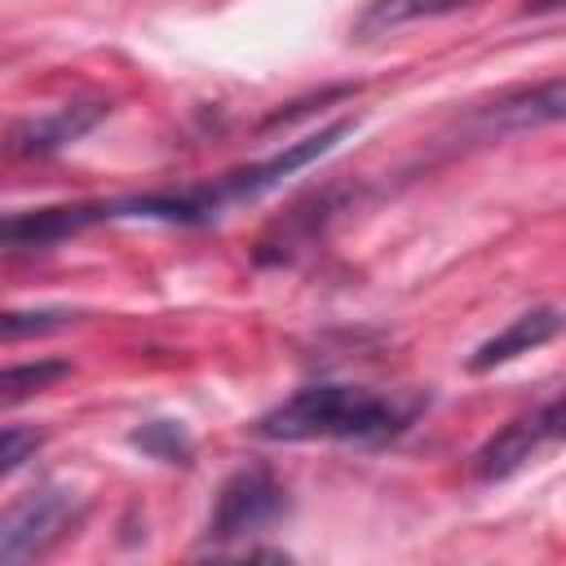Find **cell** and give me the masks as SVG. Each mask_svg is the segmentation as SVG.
<instances>
[{
    "label": "cell",
    "mask_w": 566,
    "mask_h": 566,
    "mask_svg": "<svg viewBox=\"0 0 566 566\" xmlns=\"http://www.w3.org/2000/svg\"><path fill=\"white\" fill-rule=\"evenodd\" d=\"M80 517V500L66 486H40L31 495H22L4 522H0V562L18 566L31 557H44Z\"/></svg>",
    "instance_id": "cell-5"
},
{
    "label": "cell",
    "mask_w": 566,
    "mask_h": 566,
    "mask_svg": "<svg viewBox=\"0 0 566 566\" xmlns=\"http://www.w3.org/2000/svg\"><path fill=\"white\" fill-rule=\"evenodd\" d=\"M553 9H566V0H526L522 13H553Z\"/></svg>",
    "instance_id": "cell-13"
},
{
    "label": "cell",
    "mask_w": 566,
    "mask_h": 566,
    "mask_svg": "<svg viewBox=\"0 0 566 566\" xmlns=\"http://www.w3.org/2000/svg\"><path fill=\"white\" fill-rule=\"evenodd\" d=\"M562 442H566V385L548 402H539V407L513 416L509 424H500L473 451V478L478 482H504L517 469H526L535 455H544L548 447H562Z\"/></svg>",
    "instance_id": "cell-3"
},
{
    "label": "cell",
    "mask_w": 566,
    "mask_h": 566,
    "mask_svg": "<svg viewBox=\"0 0 566 566\" xmlns=\"http://www.w3.org/2000/svg\"><path fill=\"white\" fill-rule=\"evenodd\" d=\"M473 4H482V0H367L358 9V18L349 22V35L354 40H380V35L402 31V27L447 18V13H460V9H473Z\"/></svg>",
    "instance_id": "cell-8"
},
{
    "label": "cell",
    "mask_w": 566,
    "mask_h": 566,
    "mask_svg": "<svg viewBox=\"0 0 566 566\" xmlns=\"http://www.w3.org/2000/svg\"><path fill=\"white\" fill-rule=\"evenodd\" d=\"M283 513H287V486L265 464H248V469H234L221 482L203 539L212 544V553H221L239 539H252V535L270 531L274 522H283Z\"/></svg>",
    "instance_id": "cell-2"
},
{
    "label": "cell",
    "mask_w": 566,
    "mask_h": 566,
    "mask_svg": "<svg viewBox=\"0 0 566 566\" xmlns=\"http://www.w3.org/2000/svg\"><path fill=\"white\" fill-rule=\"evenodd\" d=\"M35 447H40V433H35V429L4 424V433H0V473H4V478H9V473H18V469H22V460H27V455H35Z\"/></svg>",
    "instance_id": "cell-12"
},
{
    "label": "cell",
    "mask_w": 566,
    "mask_h": 566,
    "mask_svg": "<svg viewBox=\"0 0 566 566\" xmlns=\"http://www.w3.org/2000/svg\"><path fill=\"white\" fill-rule=\"evenodd\" d=\"M102 115H111L106 97H84V102H66V106H57L49 115H31V119L13 124L9 150L13 155H53V150L80 142Z\"/></svg>",
    "instance_id": "cell-7"
},
{
    "label": "cell",
    "mask_w": 566,
    "mask_h": 566,
    "mask_svg": "<svg viewBox=\"0 0 566 566\" xmlns=\"http://www.w3.org/2000/svg\"><path fill=\"white\" fill-rule=\"evenodd\" d=\"M71 367L66 363H27V367H9L4 371V407H18L27 394L49 389L53 380H62Z\"/></svg>",
    "instance_id": "cell-10"
},
{
    "label": "cell",
    "mask_w": 566,
    "mask_h": 566,
    "mask_svg": "<svg viewBox=\"0 0 566 566\" xmlns=\"http://www.w3.org/2000/svg\"><path fill=\"white\" fill-rule=\"evenodd\" d=\"M548 124H566V75L535 80V84H513V88L478 102L464 115V128L482 142L535 133V128H548Z\"/></svg>",
    "instance_id": "cell-4"
},
{
    "label": "cell",
    "mask_w": 566,
    "mask_h": 566,
    "mask_svg": "<svg viewBox=\"0 0 566 566\" xmlns=\"http://www.w3.org/2000/svg\"><path fill=\"white\" fill-rule=\"evenodd\" d=\"M66 323H75L71 310H35V314L9 310V314H4V340H18V336H27V332H57V327H66Z\"/></svg>",
    "instance_id": "cell-11"
},
{
    "label": "cell",
    "mask_w": 566,
    "mask_h": 566,
    "mask_svg": "<svg viewBox=\"0 0 566 566\" xmlns=\"http://www.w3.org/2000/svg\"><path fill=\"white\" fill-rule=\"evenodd\" d=\"M128 442L142 447V451H146L150 460H159V464H190V451H195L190 433H186L177 420H146L142 429H133Z\"/></svg>",
    "instance_id": "cell-9"
},
{
    "label": "cell",
    "mask_w": 566,
    "mask_h": 566,
    "mask_svg": "<svg viewBox=\"0 0 566 566\" xmlns=\"http://www.w3.org/2000/svg\"><path fill=\"white\" fill-rule=\"evenodd\" d=\"M420 411V398L380 394L367 385H305L270 407L252 433L265 442H385L402 433Z\"/></svg>",
    "instance_id": "cell-1"
},
{
    "label": "cell",
    "mask_w": 566,
    "mask_h": 566,
    "mask_svg": "<svg viewBox=\"0 0 566 566\" xmlns=\"http://www.w3.org/2000/svg\"><path fill=\"white\" fill-rule=\"evenodd\" d=\"M562 332H566V310H557V305H531V310H522L517 318H509L495 336H486L469 354V371H495V367H504V363H513V358H522V354L557 340Z\"/></svg>",
    "instance_id": "cell-6"
}]
</instances>
